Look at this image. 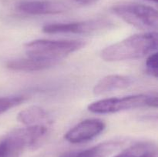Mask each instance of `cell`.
<instances>
[{
    "label": "cell",
    "mask_w": 158,
    "mask_h": 157,
    "mask_svg": "<svg viewBox=\"0 0 158 157\" xmlns=\"http://www.w3.org/2000/svg\"><path fill=\"white\" fill-rule=\"evenodd\" d=\"M157 33L149 32L131 35L103 49L101 58L106 62H120L143 58L157 50Z\"/></svg>",
    "instance_id": "obj_1"
},
{
    "label": "cell",
    "mask_w": 158,
    "mask_h": 157,
    "mask_svg": "<svg viewBox=\"0 0 158 157\" xmlns=\"http://www.w3.org/2000/svg\"><path fill=\"white\" fill-rule=\"evenodd\" d=\"M111 23L105 19H91L73 22H59L45 25L43 32L46 34L89 35L110 28Z\"/></svg>",
    "instance_id": "obj_5"
},
{
    "label": "cell",
    "mask_w": 158,
    "mask_h": 157,
    "mask_svg": "<svg viewBox=\"0 0 158 157\" xmlns=\"http://www.w3.org/2000/svg\"><path fill=\"white\" fill-rule=\"evenodd\" d=\"M157 146L152 142H140L131 146L114 157H156Z\"/></svg>",
    "instance_id": "obj_13"
},
{
    "label": "cell",
    "mask_w": 158,
    "mask_h": 157,
    "mask_svg": "<svg viewBox=\"0 0 158 157\" xmlns=\"http://www.w3.org/2000/svg\"><path fill=\"white\" fill-rule=\"evenodd\" d=\"M112 12L125 22L143 30L156 29L158 25L157 9L139 3H120L112 7Z\"/></svg>",
    "instance_id": "obj_4"
},
{
    "label": "cell",
    "mask_w": 158,
    "mask_h": 157,
    "mask_svg": "<svg viewBox=\"0 0 158 157\" xmlns=\"http://www.w3.org/2000/svg\"><path fill=\"white\" fill-rule=\"evenodd\" d=\"M144 107H157L156 94H137L97 100L88 106V110L95 114H111Z\"/></svg>",
    "instance_id": "obj_3"
},
{
    "label": "cell",
    "mask_w": 158,
    "mask_h": 157,
    "mask_svg": "<svg viewBox=\"0 0 158 157\" xmlns=\"http://www.w3.org/2000/svg\"><path fill=\"white\" fill-rule=\"evenodd\" d=\"M17 119L27 126L38 125L45 126L44 123L49 121V117L43 108L32 106L20 111L17 115Z\"/></svg>",
    "instance_id": "obj_11"
},
{
    "label": "cell",
    "mask_w": 158,
    "mask_h": 157,
    "mask_svg": "<svg viewBox=\"0 0 158 157\" xmlns=\"http://www.w3.org/2000/svg\"><path fill=\"white\" fill-rule=\"evenodd\" d=\"M25 149L23 142L10 132L5 139L0 142V157H20Z\"/></svg>",
    "instance_id": "obj_14"
},
{
    "label": "cell",
    "mask_w": 158,
    "mask_h": 157,
    "mask_svg": "<svg viewBox=\"0 0 158 157\" xmlns=\"http://www.w3.org/2000/svg\"><path fill=\"white\" fill-rule=\"evenodd\" d=\"M12 132L23 142L26 149L34 148L46 138L48 128L43 125H38L15 129Z\"/></svg>",
    "instance_id": "obj_10"
},
{
    "label": "cell",
    "mask_w": 158,
    "mask_h": 157,
    "mask_svg": "<svg viewBox=\"0 0 158 157\" xmlns=\"http://www.w3.org/2000/svg\"><path fill=\"white\" fill-rule=\"evenodd\" d=\"M26 99V98L23 95L0 97V115L20 105Z\"/></svg>",
    "instance_id": "obj_15"
},
{
    "label": "cell",
    "mask_w": 158,
    "mask_h": 157,
    "mask_svg": "<svg viewBox=\"0 0 158 157\" xmlns=\"http://www.w3.org/2000/svg\"><path fill=\"white\" fill-rule=\"evenodd\" d=\"M147 72L154 78H157L158 67V55L157 52H152L150 54L146 60Z\"/></svg>",
    "instance_id": "obj_16"
},
{
    "label": "cell",
    "mask_w": 158,
    "mask_h": 157,
    "mask_svg": "<svg viewBox=\"0 0 158 157\" xmlns=\"http://www.w3.org/2000/svg\"><path fill=\"white\" fill-rule=\"evenodd\" d=\"M131 77L123 75H109L99 80L94 86L93 92L95 95H103L119 89H124L131 86Z\"/></svg>",
    "instance_id": "obj_8"
},
{
    "label": "cell",
    "mask_w": 158,
    "mask_h": 157,
    "mask_svg": "<svg viewBox=\"0 0 158 157\" xmlns=\"http://www.w3.org/2000/svg\"><path fill=\"white\" fill-rule=\"evenodd\" d=\"M16 9L27 15H46L63 13L69 8L64 3L53 0H22Z\"/></svg>",
    "instance_id": "obj_7"
},
{
    "label": "cell",
    "mask_w": 158,
    "mask_h": 157,
    "mask_svg": "<svg viewBox=\"0 0 158 157\" xmlns=\"http://www.w3.org/2000/svg\"><path fill=\"white\" fill-rule=\"evenodd\" d=\"M2 1H4V0H0V2H2Z\"/></svg>",
    "instance_id": "obj_19"
},
{
    "label": "cell",
    "mask_w": 158,
    "mask_h": 157,
    "mask_svg": "<svg viewBox=\"0 0 158 157\" xmlns=\"http://www.w3.org/2000/svg\"><path fill=\"white\" fill-rule=\"evenodd\" d=\"M85 46V42L80 40L36 39L25 44V51L28 57L59 62Z\"/></svg>",
    "instance_id": "obj_2"
},
{
    "label": "cell",
    "mask_w": 158,
    "mask_h": 157,
    "mask_svg": "<svg viewBox=\"0 0 158 157\" xmlns=\"http://www.w3.org/2000/svg\"><path fill=\"white\" fill-rule=\"evenodd\" d=\"M145 1L151 2H154V3H157V0H145Z\"/></svg>",
    "instance_id": "obj_18"
},
{
    "label": "cell",
    "mask_w": 158,
    "mask_h": 157,
    "mask_svg": "<svg viewBox=\"0 0 158 157\" xmlns=\"http://www.w3.org/2000/svg\"><path fill=\"white\" fill-rule=\"evenodd\" d=\"M73 1L79 3V4L83 5V6H89V5L94 4L98 0H73Z\"/></svg>",
    "instance_id": "obj_17"
},
{
    "label": "cell",
    "mask_w": 158,
    "mask_h": 157,
    "mask_svg": "<svg viewBox=\"0 0 158 157\" xmlns=\"http://www.w3.org/2000/svg\"><path fill=\"white\" fill-rule=\"evenodd\" d=\"M106 124L98 119H88L80 122L65 133L64 139L73 144L86 143L102 133Z\"/></svg>",
    "instance_id": "obj_6"
},
{
    "label": "cell",
    "mask_w": 158,
    "mask_h": 157,
    "mask_svg": "<svg viewBox=\"0 0 158 157\" xmlns=\"http://www.w3.org/2000/svg\"><path fill=\"white\" fill-rule=\"evenodd\" d=\"M58 64L57 62L28 57L27 58L9 60L6 62V67L15 72H38L49 69Z\"/></svg>",
    "instance_id": "obj_9"
},
{
    "label": "cell",
    "mask_w": 158,
    "mask_h": 157,
    "mask_svg": "<svg viewBox=\"0 0 158 157\" xmlns=\"http://www.w3.org/2000/svg\"><path fill=\"white\" fill-rule=\"evenodd\" d=\"M120 146L118 141H106L66 157H108Z\"/></svg>",
    "instance_id": "obj_12"
}]
</instances>
